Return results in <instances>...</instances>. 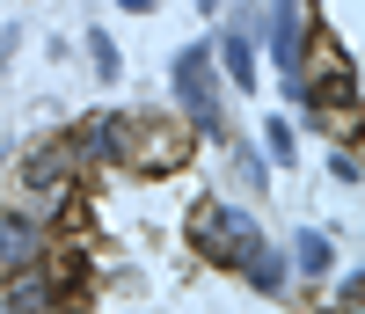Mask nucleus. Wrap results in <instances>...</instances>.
Masks as SVG:
<instances>
[{
  "label": "nucleus",
  "mask_w": 365,
  "mask_h": 314,
  "mask_svg": "<svg viewBox=\"0 0 365 314\" xmlns=\"http://www.w3.org/2000/svg\"><path fill=\"white\" fill-rule=\"evenodd\" d=\"M125 161L139 168V176H175L182 161H190V139L175 132V124H146V117H125Z\"/></svg>",
  "instance_id": "nucleus-1"
},
{
  "label": "nucleus",
  "mask_w": 365,
  "mask_h": 314,
  "mask_svg": "<svg viewBox=\"0 0 365 314\" xmlns=\"http://www.w3.org/2000/svg\"><path fill=\"white\" fill-rule=\"evenodd\" d=\"M190 241L212 263H241L256 248V227H249V212H234V205H197L190 212Z\"/></svg>",
  "instance_id": "nucleus-2"
},
{
  "label": "nucleus",
  "mask_w": 365,
  "mask_h": 314,
  "mask_svg": "<svg viewBox=\"0 0 365 314\" xmlns=\"http://www.w3.org/2000/svg\"><path fill=\"white\" fill-rule=\"evenodd\" d=\"M175 96H182V110L197 117V132H220V88H212V59L197 44L175 51Z\"/></svg>",
  "instance_id": "nucleus-3"
},
{
  "label": "nucleus",
  "mask_w": 365,
  "mask_h": 314,
  "mask_svg": "<svg viewBox=\"0 0 365 314\" xmlns=\"http://www.w3.org/2000/svg\"><path fill=\"white\" fill-rule=\"evenodd\" d=\"M227 74H234V88H256V37H249V29L227 37Z\"/></svg>",
  "instance_id": "nucleus-4"
},
{
  "label": "nucleus",
  "mask_w": 365,
  "mask_h": 314,
  "mask_svg": "<svg viewBox=\"0 0 365 314\" xmlns=\"http://www.w3.org/2000/svg\"><path fill=\"white\" fill-rule=\"evenodd\" d=\"M37 256V234H29V219H0V263H29Z\"/></svg>",
  "instance_id": "nucleus-5"
},
{
  "label": "nucleus",
  "mask_w": 365,
  "mask_h": 314,
  "mask_svg": "<svg viewBox=\"0 0 365 314\" xmlns=\"http://www.w3.org/2000/svg\"><path fill=\"white\" fill-rule=\"evenodd\" d=\"M241 270H249V278H256V285H263V293H278V285H285V270H278V256H270V248H263V241L249 248V256H241Z\"/></svg>",
  "instance_id": "nucleus-6"
},
{
  "label": "nucleus",
  "mask_w": 365,
  "mask_h": 314,
  "mask_svg": "<svg viewBox=\"0 0 365 314\" xmlns=\"http://www.w3.org/2000/svg\"><path fill=\"white\" fill-rule=\"evenodd\" d=\"M292 256H299V270H307V278H322V270H329V241H322V234H299Z\"/></svg>",
  "instance_id": "nucleus-7"
},
{
  "label": "nucleus",
  "mask_w": 365,
  "mask_h": 314,
  "mask_svg": "<svg viewBox=\"0 0 365 314\" xmlns=\"http://www.w3.org/2000/svg\"><path fill=\"white\" fill-rule=\"evenodd\" d=\"M88 59H96V74H103V81H117V44L103 37V29H88Z\"/></svg>",
  "instance_id": "nucleus-8"
},
{
  "label": "nucleus",
  "mask_w": 365,
  "mask_h": 314,
  "mask_svg": "<svg viewBox=\"0 0 365 314\" xmlns=\"http://www.w3.org/2000/svg\"><path fill=\"white\" fill-rule=\"evenodd\" d=\"M125 8H154V0H125Z\"/></svg>",
  "instance_id": "nucleus-9"
},
{
  "label": "nucleus",
  "mask_w": 365,
  "mask_h": 314,
  "mask_svg": "<svg viewBox=\"0 0 365 314\" xmlns=\"http://www.w3.org/2000/svg\"><path fill=\"white\" fill-rule=\"evenodd\" d=\"M197 8H220V0H197Z\"/></svg>",
  "instance_id": "nucleus-10"
}]
</instances>
